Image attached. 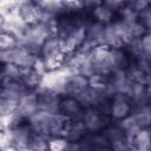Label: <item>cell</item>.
Wrapping results in <instances>:
<instances>
[{"mask_svg": "<svg viewBox=\"0 0 151 151\" xmlns=\"http://www.w3.org/2000/svg\"><path fill=\"white\" fill-rule=\"evenodd\" d=\"M38 59V55L29 52L28 50L17 46L12 50L0 51V60L2 65L6 64H15L21 68H33L35 61Z\"/></svg>", "mask_w": 151, "mask_h": 151, "instance_id": "1", "label": "cell"}, {"mask_svg": "<svg viewBox=\"0 0 151 151\" xmlns=\"http://www.w3.org/2000/svg\"><path fill=\"white\" fill-rule=\"evenodd\" d=\"M33 91L38 96L39 110L51 113H60V103L63 99L60 94L55 93L50 88H46L42 85H39Z\"/></svg>", "mask_w": 151, "mask_h": 151, "instance_id": "2", "label": "cell"}, {"mask_svg": "<svg viewBox=\"0 0 151 151\" xmlns=\"http://www.w3.org/2000/svg\"><path fill=\"white\" fill-rule=\"evenodd\" d=\"M88 58L94 67L96 74L109 77L113 73V70L110 63V48L101 47V46L94 47L91 51Z\"/></svg>", "mask_w": 151, "mask_h": 151, "instance_id": "3", "label": "cell"}, {"mask_svg": "<svg viewBox=\"0 0 151 151\" xmlns=\"http://www.w3.org/2000/svg\"><path fill=\"white\" fill-rule=\"evenodd\" d=\"M55 113L46 112L38 110L34 114H32L28 118V126L34 133L44 134L47 137H51V130H52V124L54 119Z\"/></svg>", "mask_w": 151, "mask_h": 151, "instance_id": "4", "label": "cell"}, {"mask_svg": "<svg viewBox=\"0 0 151 151\" xmlns=\"http://www.w3.org/2000/svg\"><path fill=\"white\" fill-rule=\"evenodd\" d=\"M81 120L85 124L86 130L90 131V132H92V133L98 132V131L105 129L106 125H107L106 114L103 113L100 110H98L96 107L86 109L83 112Z\"/></svg>", "mask_w": 151, "mask_h": 151, "instance_id": "5", "label": "cell"}, {"mask_svg": "<svg viewBox=\"0 0 151 151\" xmlns=\"http://www.w3.org/2000/svg\"><path fill=\"white\" fill-rule=\"evenodd\" d=\"M132 112V103L126 94H116L111 98L110 116L116 120H122L129 117Z\"/></svg>", "mask_w": 151, "mask_h": 151, "instance_id": "6", "label": "cell"}, {"mask_svg": "<svg viewBox=\"0 0 151 151\" xmlns=\"http://www.w3.org/2000/svg\"><path fill=\"white\" fill-rule=\"evenodd\" d=\"M39 110L38 106V96L33 90H29L19 101L18 109L14 112L19 120L22 123L24 120H28V118L34 114Z\"/></svg>", "mask_w": 151, "mask_h": 151, "instance_id": "7", "label": "cell"}, {"mask_svg": "<svg viewBox=\"0 0 151 151\" xmlns=\"http://www.w3.org/2000/svg\"><path fill=\"white\" fill-rule=\"evenodd\" d=\"M65 53L63 52L61 46V39L59 35H51L41 46L40 54L44 60H51V59H63Z\"/></svg>", "mask_w": 151, "mask_h": 151, "instance_id": "8", "label": "cell"}, {"mask_svg": "<svg viewBox=\"0 0 151 151\" xmlns=\"http://www.w3.org/2000/svg\"><path fill=\"white\" fill-rule=\"evenodd\" d=\"M18 13L27 25H33L40 22L42 11L35 1H20Z\"/></svg>", "mask_w": 151, "mask_h": 151, "instance_id": "9", "label": "cell"}, {"mask_svg": "<svg viewBox=\"0 0 151 151\" xmlns=\"http://www.w3.org/2000/svg\"><path fill=\"white\" fill-rule=\"evenodd\" d=\"M29 90L21 81H11L1 85V98L19 103Z\"/></svg>", "mask_w": 151, "mask_h": 151, "instance_id": "10", "label": "cell"}, {"mask_svg": "<svg viewBox=\"0 0 151 151\" xmlns=\"http://www.w3.org/2000/svg\"><path fill=\"white\" fill-rule=\"evenodd\" d=\"M33 131L31 127L24 124H20L12 130V146L15 147L17 150H22L27 149L29 145V140L32 137Z\"/></svg>", "mask_w": 151, "mask_h": 151, "instance_id": "11", "label": "cell"}, {"mask_svg": "<svg viewBox=\"0 0 151 151\" xmlns=\"http://www.w3.org/2000/svg\"><path fill=\"white\" fill-rule=\"evenodd\" d=\"M60 113L70 120H81L83 107L73 97H64L60 103Z\"/></svg>", "mask_w": 151, "mask_h": 151, "instance_id": "12", "label": "cell"}, {"mask_svg": "<svg viewBox=\"0 0 151 151\" xmlns=\"http://www.w3.org/2000/svg\"><path fill=\"white\" fill-rule=\"evenodd\" d=\"M87 86H90L88 84V79L85 78L81 74L78 73H73L68 77L67 81H66V86H65V97H73L76 98L83 90H85Z\"/></svg>", "mask_w": 151, "mask_h": 151, "instance_id": "13", "label": "cell"}, {"mask_svg": "<svg viewBox=\"0 0 151 151\" xmlns=\"http://www.w3.org/2000/svg\"><path fill=\"white\" fill-rule=\"evenodd\" d=\"M86 132L87 130L83 120H70L68 119V123H67V126L65 129L63 137L66 138L71 143H77L85 138Z\"/></svg>", "mask_w": 151, "mask_h": 151, "instance_id": "14", "label": "cell"}, {"mask_svg": "<svg viewBox=\"0 0 151 151\" xmlns=\"http://www.w3.org/2000/svg\"><path fill=\"white\" fill-rule=\"evenodd\" d=\"M136 151H151V127L140 129L132 139Z\"/></svg>", "mask_w": 151, "mask_h": 151, "instance_id": "15", "label": "cell"}, {"mask_svg": "<svg viewBox=\"0 0 151 151\" xmlns=\"http://www.w3.org/2000/svg\"><path fill=\"white\" fill-rule=\"evenodd\" d=\"M24 68L19 67L15 64H6L2 66L1 71V85H5L11 81H21Z\"/></svg>", "mask_w": 151, "mask_h": 151, "instance_id": "16", "label": "cell"}, {"mask_svg": "<svg viewBox=\"0 0 151 151\" xmlns=\"http://www.w3.org/2000/svg\"><path fill=\"white\" fill-rule=\"evenodd\" d=\"M110 63L113 72L118 70H126L129 67L127 57L122 48H110Z\"/></svg>", "mask_w": 151, "mask_h": 151, "instance_id": "17", "label": "cell"}, {"mask_svg": "<svg viewBox=\"0 0 151 151\" xmlns=\"http://www.w3.org/2000/svg\"><path fill=\"white\" fill-rule=\"evenodd\" d=\"M113 14H114V12L111 11L104 2H101L100 5H98L97 7H94L92 9V15L96 19V21L100 22L103 25H107V24L112 22Z\"/></svg>", "mask_w": 151, "mask_h": 151, "instance_id": "18", "label": "cell"}, {"mask_svg": "<svg viewBox=\"0 0 151 151\" xmlns=\"http://www.w3.org/2000/svg\"><path fill=\"white\" fill-rule=\"evenodd\" d=\"M37 5L45 12L51 13L53 15H58L60 13H65V5L64 1H55V0H47V1H35Z\"/></svg>", "mask_w": 151, "mask_h": 151, "instance_id": "19", "label": "cell"}, {"mask_svg": "<svg viewBox=\"0 0 151 151\" xmlns=\"http://www.w3.org/2000/svg\"><path fill=\"white\" fill-rule=\"evenodd\" d=\"M51 137L39 134V133H32L29 145L28 147L32 151H47L48 150V140Z\"/></svg>", "mask_w": 151, "mask_h": 151, "instance_id": "20", "label": "cell"}, {"mask_svg": "<svg viewBox=\"0 0 151 151\" xmlns=\"http://www.w3.org/2000/svg\"><path fill=\"white\" fill-rule=\"evenodd\" d=\"M18 46V40L9 33H0V51L12 50Z\"/></svg>", "mask_w": 151, "mask_h": 151, "instance_id": "21", "label": "cell"}, {"mask_svg": "<svg viewBox=\"0 0 151 151\" xmlns=\"http://www.w3.org/2000/svg\"><path fill=\"white\" fill-rule=\"evenodd\" d=\"M68 143L70 142L64 137H51L48 140V150L50 151H65Z\"/></svg>", "mask_w": 151, "mask_h": 151, "instance_id": "22", "label": "cell"}, {"mask_svg": "<svg viewBox=\"0 0 151 151\" xmlns=\"http://www.w3.org/2000/svg\"><path fill=\"white\" fill-rule=\"evenodd\" d=\"M19 103L7 100V99H0V116H7L17 111Z\"/></svg>", "mask_w": 151, "mask_h": 151, "instance_id": "23", "label": "cell"}, {"mask_svg": "<svg viewBox=\"0 0 151 151\" xmlns=\"http://www.w3.org/2000/svg\"><path fill=\"white\" fill-rule=\"evenodd\" d=\"M138 19L145 27L146 33H151V4L149 7H146L138 14Z\"/></svg>", "mask_w": 151, "mask_h": 151, "instance_id": "24", "label": "cell"}, {"mask_svg": "<svg viewBox=\"0 0 151 151\" xmlns=\"http://www.w3.org/2000/svg\"><path fill=\"white\" fill-rule=\"evenodd\" d=\"M12 127L8 129H1L0 132V146L1 150L6 149L8 146H12Z\"/></svg>", "mask_w": 151, "mask_h": 151, "instance_id": "25", "label": "cell"}, {"mask_svg": "<svg viewBox=\"0 0 151 151\" xmlns=\"http://www.w3.org/2000/svg\"><path fill=\"white\" fill-rule=\"evenodd\" d=\"M142 45L144 48V58L151 60V33H145L142 37Z\"/></svg>", "mask_w": 151, "mask_h": 151, "instance_id": "26", "label": "cell"}, {"mask_svg": "<svg viewBox=\"0 0 151 151\" xmlns=\"http://www.w3.org/2000/svg\"><path fill=\"white\" fill-rule=\"evenodd\" d=\"M134 12H137L138 14L142 12V11H144L146 7H149L150 6V4L151 2H149V1H145V0H134V1H130V2H126Z\"/></svg>", "mask_w": 151, "mask_h": 151, "instance_id": "27", "label": "cell"}, {"mask_svg": "<svg viewBox=\"0 0 151 151\" xmlns=\"http://www.w3.org/2000/svg\"><path fill=\"white\" fill-rule=\"evenodd\" d=\"M65 12H76L84 8V1H64Z\"/></svg>", "mask_w": 151, "mask_h": 151, "instance_id": "28", "label": "cell"}, {"mask_svg": "<svg viewBox=\"0 0 151 151\" xmlns=\"http://www.w3.org/2000/svg\"><path fill=\"white\" fill-rule=\"evenodd\" d=\"M104 4H105L111 11H113V12H119V11L124 7V5H125L126 2H124V1H104Z\"/></svg>", "mask_w": 151, "mask_h": 151, "instance_id": "29", "label": "cell"}, {"mask_svg": "<svg viewBox=\"0 0 151 151\" xmlns=\"http://www.w3.org/2000/svg\"><path fill=\"white\" fill-rule=\"evenodd\" d=\"M65 151H84L83 150V145L80 142H77V143H68V145L66 146Z\"/></svg>", "mask_w": 151, "mask_h": 151, "instance_id": "30", "label": "cell"}, {"mask_svg": "<svg viewBox=\"0 0 151 151\" xmlns=\"http://www.w3.org/2000/svg\"><path fill=\"white\" fill-rule=\"evenodd\" d=\"M1 151H18L15 147H13V146H8V147H6V149H2Z\"/></svg>", "mask_w": 151, "mask_h": 151, "instance_id": "31", "label": "cell"}, {"mask_svg": "<svg viewBox=\"0 0 151 151\" xmlns=\"http://www.w3.org/2000/svg\"><path fill=\"white\" fill-rule=\"evenodd\" d=\"M150 110H151V101H150Z\"/></svg>", "mask_w": 151, "mask_h": 151, "instance_id": "32", "label": "cell"}]
</instances>
